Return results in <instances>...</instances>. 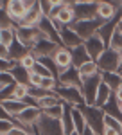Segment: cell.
Here are the masks:
<instances>
[{
  "label": "cell",
  "instance_id": "33",
  "mask_svg": "<svg viewBox=\"0 0 122 135\" xmlns=\"http://www.w3.org/2000/svg\"><path fill=\"white\" fill-rule=\"evenodd\" d=\"M110 49H113V51L119 52V54H122V31L119 27H117V31L113 34L111 42H110Z\"/></svg>",
  "mask_w": 122,
  "mask_h": 135
},
{
  "label": "cell",
  "instance_id": "35",
  "mask_svg": "<svg viewBox=\"0 0 122 135\" xmlns=\"http://www.w3.org/2000/svg\"><path fill=\"white\" fill-rule=\"evenodd\" d=\"M65 106H67V104H58V106H52V108L43 110V114L49 115V117H54V119H61V117H63V114H65Z\"/></svg>",
  "mask_w": 122,
  "mask_h": 135
},
{
  "label": "cell",
  "instance_id": "14",
  "mask_svg": "<svg viewBox=\"0 0 122 135\" xmlns=\"http://www.w3.org/2000/svg\"><path fill=\"white\" fill-rule=\"evenodd\" d=\"M38 27L41 29V32H43L49 40H52V42H56V43L61 45L59 29H58V25L54 23V20H52L50 16H43V18L40 20V23H38Z\"/></svg>",
  "mask_w": 122,
  "mask_h": 135
},
{
  "label": "cell",
  "instance_id": "44",
  "mask_svg": "<svg viewBox=\"0 0 122 135\" xmlns=\"http://www.w3.org/2000/svg\"><path fill=\"white\" fill-rule=\"evenodd\" d=\"M113 94H115V97H117V99H119V101L122 103V85H120V86H119V88H117V90H115Z\"/></svg>",
  "mask_w": 122,
  "mask_h": 135
},
{
  "label": "cell",
  "instance_id": "30",
  "mask_svg": "<svg viewBox=\"0 0 122 135\" xmlns=\"http://www.w3.org/2000/svg\"><path fill=\"white\" fill-rule=\"evenodd\" d=\"M11 72H13V76H14L16 83H27V85H29V76H30V70L23 69L20 63H16V65H14V69H13Z\"/></svg>",
  "mask_w": 122,
  "mask_h": 135
},
{
  "label": "cell",
  "instance_id": "3",
  "mask_svg": "<svg viewBox=\"0 0 122 135\" xmlns=\"http://www.w3.org/2000/svg\"><path fill=\"white\" fill-rule=\"evenodd\" d=\"M54 92L58 94L67 104H72V106H83V104H86V99H84L83 90L79 88V86H65V85H58V88H56Z\"/></svg>",
  "mask_w": 122,
  "mask_h": 135
},
{
  "label": "cell",
  "instance_id": "38",
  "mask_svg": "<svg viewBox=\"0 0 122 135\" xmlns=\"http://www.w3.org/2000/svg\"><path fill=\"white\" fill-rule=\"evenodd\" d=\"M38 6H40V9L43 11L45 16L50 15V11H52V2L50 0H38Z\"/></svg>",
  "mask_w": 122,
  "mask_h": 135
},
{
  "label": "cell",
  "instance_id": "23",
  "mask_svg": "<svg viewBox=\"0 0 122 135\" xmlns=\"http://www.w3.org/2000/svg\"><path fill=\"white\" fill-rule=\"evenodd\" d=\"M30 49L27 47V45H23V43L16 38L14 42H13V45L9 47V56H11V60H14V61H20L22 58L25 56V54H29Z\"/></svg>",
  "mask_w": 122,
  "mask_h": 135
},
{
  "label": "cell",
  "instance_id": "18",
  "mask_svg": "<svg viewBox=\"0 0 122 135\" xmlns=\"http://www.w3.org/2000/svg\"><path fill=\"white\" fill-rule=\"evenodd\" d=\"M119 22H120V18H113V20H108L104 22L101 25V29L97 31V34L101 36L102 40H104V43L110 47V42H111L113 34H115V31H117V27H119Z\"/></svg>",
  "mask_w": 122,
  "mask_h": 135
},
{
  "label": "cell",
  "instance_id": "39",
  "mask_svg": "<svg viewBox=\"0 0 122 135\" xmlns=\"http://www.w3.org/2000/svg\"><path fill=\"white\" fill-rule=\"evenodd\" d=\"M41 79H43V76H40V74H36V72H30V76H29V85H30V86H40V85H41Z\"/></svg>",
  "mask_w": 122,
  "mask_h": 135
},
{
  "label": "cell",
  "instance_id": "40",
  "mask_svg": "<svg viewBox=\"0 0 122 135\" xmlns=\"http://www.w3.org/2000/svg\"><path fill=\"white\" fill-rule=\"evenodd\" d=\"M7 135H32V133H29V132H27V130H25L23 126L16 124V126H14V128H13V130H11Z\"/></svg>",
  "mask_w": 122,
  "mask_h": 135
},
{
  "label": "cell",
  "instance_id": "1",
  "mask_svg": "<svg viewBox=\"0 0 122 135\" xmlns=\"http://www.w3.org/2000/svg\"><path fill=\"white\" fill-rule=\"evenodd\" d=\"M83 114H84V119H86V124L92 126L95 130L97 135H102V130H104V115L106 112L95 106V104H83L81 106Z\"/></svg>",
  "mask_w": 122,
  "mask_h": 135
},
{
  "label": "cell",
  "instance_id": "13",
  "mask_svg": "<svg viewBox=\"0 0 122 135\" xmlns=\"http://www.w3.org/2000/svg\"><path fill=\"white\" fill-rule=\"evenodd\" d=\"M59 36H61V45L67 47V49H75V47H79V45L84 43V40L72 29L70 25L63 27V29L59 31Z\"/></svg>",
  "mask_w": 122,
  "mask_h": 135
},
{
  "label": "cell",
  "instance_id": "26",
  "mask_svg": "<svg viewBox=\"0 0 122 135\" xmlns=\"http://www.w3.org/2000/svg\"><path fill=\"white\" fill-rule=\"evenodd\" d=\"M61 123H63V128H65V133L67 135H70L72 132H77L75 124H74V119H72V104L65 106V114L61 117Z\"/></svg>",
  "mask_w": 122,
  "mask_h": 135
},
{
  "label": "cell",
  "instance_id": "21",
  "mask_svg": "<svg viewBox=\"0 0 122 135\" xmlns=\"http://www.w3.org/2000/svg\"><path fill=\"white\" fill-rule=\"evenodd\" d=\"M54 61L58 63V67L61 69V72H63L65 69L72 67V52H70V49L59 45V49L56 51V54H54Z\"/></svg>",
  "mask_w": 122,
  "mask_h": 135
},
{
  "label": "cell",
  "instance_id": "8",
  "mask_svg": "<svg viewBox=\"0 0 122 135\" xmlns=\"http://www.w3.org/2000/svg\"><path fill=\"white\" fill-rule=\"evenodd\" d=\"M58 49H59V43L52 42L49 38H43V40H40V42H36L32 45L30 52H32L38 60H41V58H54V54H56Z\"/></svg>",
  "mask_w": 122,
  "mask_h": 135
},
{
  "label": "cell",
  "instance_id": "9",
  "mask_svg": "<svg viewBox=\"0 0 122 135\" xmlns=\"http://www.w3.org/2000/svg\"><path fill=\"white\" fill-rule=\"evenodd\" d=\"M75 20H93L97 18V2H77L74 4Z\"/></svg>",
  "mask_w": 122,
  "mask_h": 135
},
{
  "label": "cell",
  "instance_id": "45",
  "mask_svg": "<svg viewBox=\"0 0 122 135\" xmlns=\"http://www.w3.org/2000/svg\"><path fill=\"white\" fill-rule=\"evenodd\" d=\"M52 6H59V4H65V0H50Z\"/></svg>",
  "mask_w": 122,
  "mask_h": 135
},
{
  "label": "cell",
  "instance_id": "17",
  "mask_svg": "<svg viewBox=\"0 0 122 135\" xmlns=\"http://www.w3.org/2000/svg\"><path fill=\"white\" fill-rule=\"evenodd\" d=\"M117 15V6L108 2V0H99L97 2V18L108 22V20H113Z\"/></svg>",
  "mask_w": 122,
  "mask_h": 135
},
{
  "label": "cell",
  "instance_id": "49",
  "mask_svg": "<svg viewBox=\"0 0 122 135\" xmlns=\"http://www.w3.org/2000/svg\"><path fill=\"white\" fill-rule=\"evenodd\" d=\"M120 70H122V54H120Z\"/></svg>",
  "mask_w": 122,
  "mask_h": 135
},
{
  "label": "cell",
  "instance_id": "27",
  "mask_svg": "<svg viewBox=\"0 0 122 135\" xmlns=\"http://www.w3.org/2000/svg\"><path fill=\"white\" fill-rule=\"evenodd\" d=\"M102 81L115 92L122 85V76H120V72H102Z\"/></svg>",
  "mask_w": 122,
  "mask_h": 135
},
{
  "label": "cell",
  "instance_id": "16",
  "mask_svg": "<svg viewBox=\"0 0 122 135\" xmlns=\"http://www.w3.org/2000/svg\"><path fill=\"white\" fill-rule=\"evenodd\" d=\"M4 9L9 13V16L13 20L16 22V25L23 20V16L27 15V7L23 6V2L22 0H9V4L4 7Z\"/></svg>",
  "mask_w": 122,
  "mask_h": 135
},
{
  "label": "cell",
  "instance_id": "41",
  "mask_svg": "<svg viewBox=\"0 0 122 135\" xmlns=\"http://www.w3.org/2000/svg\"><path fill=\"white\" fill-rule=\"evenodd\" d=\"M102 135H120V132L113 130V128H110V126H104V130H102Z\"/></svg>",
  "mask_w": 122,
  "mask_h": 135
},
{
  "label": "cell",
  "instance_id": "12",
  "mask_svg": "<svg viewBox=\"0 0 122 135\" xmlns=\"http://www.w3.org/2000/svg\"><path fill=\"white\" fill-rule=\"evenodd\" d=\"M58 81H59V85H65V86H79V88H81L83 78H81V72H79V69L72 65V67L65 69V70L59 74Z\"/></svg>",
  "mask_w": 122,
  "mask_h": 135
},
{
  "label": "cell",
  "instance_id": "7",
  "mask_svg": "<svg viewBox=\"0 0 122 135\" xmlns=\"http://www.w3.org/2000/svg\"><path fill=\"white\" fill-rule=\"evenodd\" d=\"M101 83H102V72L83 79L81 90H83L84 99H86V104H93L95 103V95H97V90H99V85Z\"/></svg>",
  "mask_w": 122,
  "mask_h": 135
},
{
  "label": "cell",
  "instance_id": "34",
  "mask_svg": "<svg viewBox=\"0 0 122 135\" xmlns=\"http://www.w3.org/2000/svg\"><path fill=\"white\" fill-rule=\"evenodd\" d=\"M18 63H20L23 69H27V70H30V72H32L34 65L38 63V58H36V56H34L32 52H29V54H25V56H23V58H22V60H20Z\"/></svg>",
  "mask_w": 122,
  "mask_h": 135
},
{
  "label": "cell",
  "instance_id": "37",
  "mask_svg": "<svg viewBox=\"0 0 122 135\" xmlns=\"http://www.w3.org/2000/svg\"><path fill=\"white\" fill-rule=\"evenodd\" d=\"M32 72L40 74V76H43V78H50V76H54V74H52L50 70H49V69H47V67H45V65H43V63L40 61V60H38V63H36V65H34Z\"/></svg>",
  "mask_w": 122,
  "mask_h": 135
},
{
  "label": "cell",
  "instance_id": "2",
  "mask_svg": "<svg viewBox=\"0 0 122 135\" xmlns=\"http://www.w3.org/2000/svg\"><path fill=\"white\" fill-rule=\"evenodd\" d=\"M34 128H36V135H67L61 119H54L45 114L40 117Z\"/></svg>",
  "mask_w": 122,
  "mask_h": 135
},
{
  "label": "cell",
  "instance_id": "46",
  "mask_svg": "<svg viewBox=\"0 0 122 135\" xmlns=\"http://www.w3.org/2000/svg\"><path fill=\"white\" fill-rule=\"evenodd\" d=\"M7 4H9V0H2V9H4V7H6Z\"/></svg>",
  "mask_w": 122,
  "mask_h": 135
},
{
  "label": "cell",
  "instance_id": "19",
  "mask_svg": "<svg viewBox=\"0 0 122 135\" xmlns=\"http://www.w3.org/2000/svg\"><path fill=\"white\" fill-rule=\"evenodd\" d=\"M54 22H58L61 23L63 27H67V25H72L74 22H75V13H74V6H63L59 11H58V15L52 18Z\"/></svg>",
  "mask_w": 122,
  "mask_h": 135
},
{
  "label": "cell",
  "instance_id": "20",
  "mask_svg": "<svg viewBox=\"0 0 122 135\" xmlns=\"http://www.w3.org/2000/svg\"><path fill=\"white\" fill-rule=\"evenodd\" d=\"M43 16H45V15H43V11L40 9V6H34V7L27 9V15L23 16V20H22L18 25H25V27H36Z\"/></svg>",
  "mask_w": 122,
  "mask_h": 135
},
{
  "label": "cell",
  "instance_id": "52",
  "mask_svg": "<svg viewBox=\"0 0 122 135\" xmlns=\"http://www.w3.org/2000/svg\"><path fill=\"white\" fill-rule=\"evenodd\" d=\"M120 135H122V133H120Z\"/></svg>",
  "mask_w": 122,
  "mask_h": 135
},
{
  "label": "cell",
  "instance_id": "48",
  "mask_svg": "<svg viewBox=\"0 0 122 135\" xmlns=\"http://www.w3.org/2000/svg\"><path fill=\"white\" fill-rule=\"evenodd\" d=\"M70 135H81V133H79V132H72Z\"/></svg>",
  "mask_w": 122,
  "mask_h": 135
},
{
  "label": "cell",
  "instance_id": "10",
  "mask_svg": "<svg viewBox=\"0 0 122 135\" xmlns=\"http://www.w3.org/2000/svg\"><path fill=\"white\" fill-rule=\"evenodd\" d=\"M84 47H86V51H88V54H90V58L93 61H97L101 58V54L108 49V45L104 43V40L99 34H93L90 38H86L84 40Z\"/></svg>",
  "mask_w": 122,
  "mask_h": 135
},
{
  "label": "cell",
  "instance_id": "36",
  "mask_svg": "<svg viewBox=\"0 0 122 135\" xmlns=\"http://www.w3.org/2000/svg\"><path fill=\"white\" fill-rule=\"evenodd\" d=\"M104 126H110L113 130H117V132H120L122 133V121H119L117 117H111V115H104Z\"/></svg>",
  "mask_w": 122,
  "mask_h": 135
},
{
  "label": "cell",
  "instance_id": "29",
  "mask_svg": "<svg viewBox=\"0 0 122 135\" xmlns=\"http://www.w3.org/2000/svg\"><path fill=\"white\" fill-rule=\"evenodd\" d=\"M79 72H81V78L84 79V78H90V76H95V74H99L101 70H99V65H97V61H86L84 65H81L79 67Z\"/></svg>",
  "mask_w": 122,
  "mask_h": 135
},
{
  "label": "cell",
  "instance_id": "24",
  "mask_svg": "<svg viewBox=\"0 0 122 135\" xmlns=\"http://www.w3.org/2000/svg\"><path fill=\"white\" fill-rule=\"evenodd\" d=\"M111 94H113V90L108 86V85L102 81L101 85H99V90H97V95H95V106H99V108H102L104 104L108 103V99L111 97Z\"/></svg>",
  "mask_w": 122,
  "mask_h": 135
},
{
  "label": "cell",
  "instance_id": "6",
  "mask_svg": "<svg viewBox=\"0 0 122 135\" xmlns=\"http://www.w3.org/2000/svg\"><path fill=\"white\" fill-rule=\"evenodd\" d=\"M102 23H104V20H101V18H93V20H75L70 27L81 36L83 40H86V38H90L93 34H97V31L101 29Z\"/></svg>",
  "mask_w": 122,
  "mask_h": 135
},
{
  "label": "cell",
  "instance_id": "50",
  "mask_svg": "<svg viewBox=\"0 0 122 135\" xmlns=\"http://www.w3.org/2000/svg\"><path fill=\"white\" fill-rule=\"evenodd\" d=\"M120 112H122V103H120Z\"/></svg>",
  "mask_w": 122,
  "mask_h": 135
},
{
  "label": "cell",
  "instance_id": "47",
  "mask_svg": "<svg viewBox=\"0 0 122 135\" xmlns=\"http://www.w3.org/2000/svg\"><path fill=\"white\" fill-rule=\"evenodd\" d=\"M119 29L122 31V18H120V22H119Z\"/></svg>",
  "mask_w": 122,
  "mask_h": 135
},
{
  "label": "cell",
  "instance_id": "31",
  "mask_svg": "<svg viewBox=\"0 0 122 135\" xmlns=\"http://www.w3.org/2000/svg\"><path fill=\"white\" fill-rule=\"evenodd\" d=\"M29 90H30V85H27V83H16L11 99H25V97L29 95Z\"/></svg>",
  "mask_w": 122,
  "mask_h": 135
},
{
  "label": "cell",
  "instance_id": "42",
  "mask_svg": "<svg viewBox=\"0 0 122 135\" xmlns=\"http://www.w3.org/2000/svg\"><path fill=\"white\" fill-rule=\"evenodd\" d=\"M22 2H23V6H25L27 9L34 7V6H38V0H22Z\"/></svg>",
  "mask_w": 122,
  "mask_h": 135
},
{
  "label": "cell",
  "instance_id": "25",
  "mask_svg": "<svg viewBox=\"0 0 122 135\" xmlns=\"http://www.w3.org/2000/svg\"><path fill=\"white\" fill-rule=\"evenodd\" d=\"M16 40V29L14 27H0V45L11 47Z\"/></svg>",
  "mask_w": 122,
  "mask_h": 135
},
{
  "label": "cell",
  "instance_id": "43",
  "mask_svg": "<svg viewBox=\"0 0 122 135\" xmlns=\"http://www.w3.org/2000/svg\"><path fill=\"white\" fill-rule=\"evenodd\" d=\"M81 135H97V133H95V130H93L92 126H88V124H86V126H84V130H83V133H81Z\"/></svg>",
  "mask_w": 122,
  "mask_h": 135
},
{
  "label": "cell",
  "instance_id": "4",
  "mask_svg": "<svg viewBox=\"0 0 122 135\" xmlns=\"http://www.w3.org/2000/svg\"><path fill=\"white\" fill-rule=\"evenodd\" d=\"M97 65L101 72H120V54L108 47L97 60Z\"/></svg>",
  "mask_w": 122,
  "mask_h": 135
},
{
  "label": "cell",
  "instance_id": "11",
  "mask_svg": "<svg viewBox=\"0 0 122 135\" xmlns=\"http://www.w3.org/2000/svg\"><path fill=\"white\" fill-rule=\"evenodd\" d=\"M43 115V110L40 106H27L20 115L14 117L16 124H27V126H36V123L40 121V117Z\"/></svg>",
  "mask_w": 122,
  "mask_h": 135
},
{
  "label": "cell",
  "instance_id": "5",
  "mask_svg": "<svg viewBox=\"0 0 122 135\" xmlns=\"http://www.w3.org/2000/svg\"><path fill=\"white\" fill-rule=\"evenodd\" d=\"M14 29H16V38H18L23 45H27L29 49H32V45H34L36 42H40V40H43V38H47V36L41 32V29L38 27V25H36V27L16 25Z\"/></svg>",
  "mask_w": 122,
  "mask_h": 135
},
{
  "label": "cell",
  "instance_id": "51",
  "mask_svg": "<svg viewBox=\"0 0 122 135\" xmlns=\"http://www.w3.org/2000/svg\"><path fill=\"white\" fill-rule=\"evenodd\" d=\"M120 76H122V70H120Z\"/></svg>",
  "mask_w": 122,
  "mask_h": 135
},
{
  "label": "cell",
  "instance_id": "28",
  "mask_svg": "<svg viewBox=\"0 0 122 135\" xmlns=\"http://www.w3.org/2000/svg\"><path fill=\"white\" fill-rule=\"evenodd\" d=\"M72 119H74V124H75V130L83 133L84 126H86V119H84V114H83L81 106H72Z\"/></svg>",
  "mask_w": 122,
  "mask_h": 135
},
{
  "label": "cell",
  "instance_id": "32",
  "mask_svg": "<svg viewBox=\"0 0 122 135\" xmlns=\"http://www.w3.org/2000/svg\"><path fill=\"white\" fill-rule=\"evenodd\" d=\"M16 85V79L13 72H0V90L7 88V86H14Z\"/></svg>",
  "mask_w": 122,
  "mask_h": 135
},
{
  "label": "cell",
  "instance_id": "15",
  "mask_svg": "<svg viewBox=\"0 0 122 135\" xmlns=\"http://www.w3.org/2000/svg\"><path fill=\"white\" fill-rule=\"evenodd\" d=\"M27 106H29V104L25 103L23 99H0V108H2V110H6L11 117L20 115Z\"/></svg>",
  "mask_w": 122,
  "mask_h": 135
},
{
  "label": "cell",
  "instance_id": "22",
  "mask_svg": "<svg viewBox=\"0 0 122 135\" xmlns=\"http://www.w3.org/2000/svg\"><path fill=\"white\" fill-rule=\"evenodd\" d=\"M72 52V65L74 67H81V65H84L86 61H92L90 54H88V51H86V47H84V43L83 45H79V47H75V49H70Z\"/></svg>",
  "mask_w": 122,
  "mask_h": 135
}]
</instances>
